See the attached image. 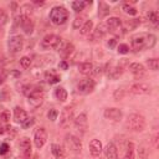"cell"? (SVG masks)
I'll return each mask as SVG.
<instances>
[{"label": "cell", "instance_id": "15", "mask_svg": "<svg viewBox=\"0 0 159 159\" xmlns=\"http://www.w3.org/2000/svg\"><path fill=\"white\" fill-rule=\"evenodd\" d=\"M129 71L133 73V76L135 78H142L145 75V67L142 63H138V62L130 63L129 65Z\"/></svg>", "mask_w": 159, "mask_h": 159}, {"label": "cell", "instance_id": "40", "mask_svg": "<svg viewBox=\"0 0 159 159\" xmlns=\"http://www.w3.org/2000/svg\"><path fill=\"white\" fill-rule=\"evenodd\" d=\"M84 24V21H83V17L82 16H78V17H76L75 20H73V29H78V27H82V25Z\"/></svg>", "mask_w": 159, "mask_h": 159}, {"label": "cell", "instance_id": "28", "mask_svg": "<svg viewBox=\"0 0 159 159\" xmlns=\"http://www.w3.org/2000/svg\"><path fill=\"white\" fill-rule=\"evenodd\" d=\"M55 97L61 101V102H65L67 99V91L63 88V87H57L55 89Z\"/></svg>", "mask_w": 159, "mask_h": 159}, {"label": "cell", "instance_id": "20", "mask_svg": "<svg viewBox=\"0 0 159 159\" xmlns=\"http://www.w3.org/2000/svg\"><path fill=\"white\" fill-rule=\"evenodd\" d=\"M14 118H15V122L22 124L29 117H27V113H26L22 108H20V107H15V108H14Z\"/></svg>", "mask_w": 159, "mask_h": 159}, {"label": "cell", "instance_id": "23", "mask_svg": "<svg viewBox=\"0 0 159 159\" xmlns=\"http://www.w3.org/2000/svg\"><path fill=\"white\" fill-rule=\"evenodd\" d=\"M123 73V68L120 66H114V67H111L109 70H107V75L111 80H117L122 76Z\"/></svg>", "mask_w": 159, "mask_h": 159}, {"label": "cell", "instance_id": "51", "mask_svg": "<svg viewBox=\"0 0 159 159\" xmlns=\"http://www.w3.org/2000/svg\"><path fill=\"white\" fill-rule=\"evenodd\" d=\"M4 133H5V129H4L2 124H0V134H4Z\"/></svg>", "mask_w": 159, "mask_h": 159}, {"label": "cell", "instance_id": "21", "mask_svg": "<svg viewBox=\"0 0 159 159\" xmlns=\"http://www.w3.org/2000/svg\"><path fill=\"white\" fill-rule=\"evenodd\" d=\"M106 26H107V29L108 30H111V31H116V30H118L120 26H122V21H120V19H118V17H109L108 20H107V22H106Z\"/></svg>", "mask_w": 159, "mask_h": 159}, {"label": "cell", "instance_id": "30", "mask_svg": "<svg viewBox=\"0 0 159 159\" xmlns=\"http://www.w3.org/2000/svg\"><path fill=\"white\" fill-rule=\"evenodd\" d=\"M107 32H108V29H107L106 24H99V25L97 26L96 31H94L93 39H94V37H102V36H104Z\"/></svg>", "mask_w": 159, "mask_h": 159}, {"label": "cell", "instance_id": "50", "mask_svg": "<svg viewBox=\"0 0 159 159\" xmlns=\"http://www.w3.org/2000/svg\"><path fill=\"white\" fill-rule=\"evenodd\" d=\"M34 4H35V5H43L45 2H43V1H36V0H35Z\"/></svg>", "mask_w": 159, "mask_h": 159}, {"label": "cell", "instance_id": "27", "mask_svg": "<svg viewBox=\"0 0 159 159\" xmlns=\"http://www.w3.org/2000/svg\"><path fill=\"white\" fill-rule=\"evenodd\" d=\"M58 51L61 52V55H62L63 58H67V57L75 51V46H73L72 43H66L63 47H60Z\"/></svg>", "mask_w": 159, "mask_h": 159}, {"label": "cell", "instance_id": "7", "mask_svg": "<svg viewBox=\"0 0 159 159\" xmlns=\"http://www.w3.org/2000/svg\"><path fill=\"white\" fill-rule=\"evenodd\" d=\"M94 86L96 83L92 78H84L77 84V92L80 94H89L94 89Z\"/></svg>", "mask_w": 159, "mask_h": 159}, {"label": "cell", "instance_id": "4", "mask_svg": "<svg viewBox=\"0 0 159 159\" xmlns=\"http://www.w3.org/2000/svg\"><path fill=\"white\" fill-rule=\"evenodd\" d=\"M29 98V104L34 108H37L42 104L43 99H45V96H43V91L41 88H32L31 93L27 96Z\"/></svg>", "mask_w": 159, "mask_h": 159}, {"label": "cell", "instance_id": "33", "mask_svg": "<svg viewBox=\"0 0 159 159\" xmlns=\"http://www.w3.org/2000/svg\"><path fill=\"white\" fill-rule=\"evenodd\" d=\"M109 14V6L107 5V4H104L103 1H101L99 2V11H98V15L101 16V17H104L106 15H108Z\"/></svg>", "mask_w": 159, "mask_h": 159}, {"label": "cell", "instance_id": "46", "mask_svg": "<svg viewBox=\"0 0 159 159\" xmlns=\"http://www.w3.org/2000/svg\"><path fill=\"white\" fill-rule=\"evenodd\" d=\"M58 67H60L61 70H67V68H68V65H67V62L63 60V61H61V62L58 63Z\"/></svg>", "mask_w": 159, "mask_h": 159}, {"label": "cell", "instance_id": "35", "mask_svg": "<svg viewBox=\"0 0 159 159\" xmlns=\"http://www.w3.org/2000/svg\"><path fill=\"white\" fill-rule=\"evenodd\" d=\"M147 66L149 67V70L157 71L158 70V66H159V61L157 58H149V60H147Z\"/></svg>", "mask_w": 159, "mask_h": 159}, {"label": "cell", "instance_id": "45", "mask_svg": "<svg viewBox=\"0 0 159 159\" xmlns=\"http://www.w3.org/2000/svg\"><path fill=\"white\" fill-rule=\"evenodd\" d=\"M0 118H1L4 122H7V120L10 119V112H9V111H2V112L0 113Z\"/></svg>", "mask_w": 159, "mask_h": 159}, {"label": "cell", "instance_id": "2", "mask_svg": "<svg viewBox=\"0 0 159 159\" xmlns=\"http://www.w3.org/2000/svg\"><path fill=\"white\" fill-rule=\"evenodd\" d=\"M145 118L142 114L138 113H132L127 117L125 119V128L130 132H142L145 128Z\"/></svg>", "mask_w": 159, "mask_h": 159}, {"label": "cell", "instance_id": "47", "mask_svg": "<svg viewBox=\"0 0 159 159\" xmlns=\"http://www.w3.org/2000/svg\"><path fill=\"white\" fill-rule=\"evenodd\" d=\"M152 142H153L154 147H158V133H155V134H154V137H153Z\"/></svg>", "mask_w": 159, "mask_h": 159}, {"label": "cell", "instance_id": "3", "mask_svg": "<svg viewBox=\"0 0 159 159\" xmlns=\"http://www.w3.org/2000/svg\"><path fill=\"white\" fill-rule=\"evenodd\" d=\"M48 16H50V20H51V22L53 25L60 26V25H63L68 20L70 14H68V10H66V7H63V6H55V7L51 9Z\"/></svg>", "mask_w": 159, "mask_h": 159}, {"label": "cell", "instance_id": "26", "mask_svg": "<svg viewBox=\"0 0 159 159\" xmlns=\"http://www.w3.org/2000/svg\"><path fill=\"white\" fill-rule=\"evenodd\" d=\"M93 65L91 62H82L78 65V71L83 75H91L93 72Z\"/></svg>", "mask_w": 159, "mask_h": 159}, {"label": "cell", "instance_id": "42", "mask_svg": "<svg viewBox=\"0 0 159 159\" xmlns=\"http://www.w3.org/2000/svg\"><path fill=\"white\" fill-rule=\"evenodd\" d=\"M34 123H35L34 118H27V119H26L21 125H22V128H24V129H27V128L32 127V125H34Z\"/></svg>", "mask_w": 159, "mask_h": 159}, {"label": "cell", "instance_id": "36", "mask_svg": "<svg viewBox=\"0 0 159 159\" xmlns=\"http://www.w3.org/2000/svg\"><path fill=\"white\" fill-rule=\"evenodd\" d=\"M11 98V93H10V91H9V88H2L1 91H0V101H9Z\"/></svg>", "mask_w": 159, "mask_h": 159}, {"label": "cell", "instance_id": "1", "mask_svg": "<svg viewBox=\"0 0 159 159\" xmlns=\"http://www.w3.org/2000/svg\"><path fill=\"white\" fill-rule=\"evenodd\" d=\"M157 39L152 34H138L132 37V47L134 51H140L143 48L154 47Z\"/></svg>", "mask_w": 159, "mask_h": 159}, {"label": "cell", "instance_id": "34", "mask_svg": "<svg viewBox=\"0 0 159 159\" xmlns=\"http://www.w3.org/2000/svg\"><path fill=\"white\" fill-rule=\"evenodd\" d=\"M147 17H148V20H149L150 22L157 24V22L159 21V12H158L157 10H152V11H149V12L147 14Z\"/></svg>", "mask_w": 159, "mask_h": 159}, {"label": "cell", "instance_id": "10", "mask_svg": "<svg viewBox=\"0 0 159 159\" xmlns=\"http://www.w3.org/2000/svg\"><path fill=\"white\" fill-rule=\"evenodd\" d=\"M42 46L43 47H51V48H60V45H61V39L57 36V35H53V34H50V35H46L42 40Z\"/></svg>", "mask_w": 159, "mask_h": 159}, {"label": "cell", "instance_id": "8", "mask_svg": "<svg viewBox=\"0 0 159 159\" xmlns=\"http://www.w3.org/2000/svg\"><path fill=\"white\" fill-rule=\"evenodd\" d=\"M22 46H24V40L20 35H14L7 41V47H9L10 52H12V53H16V52L21 51Z\"/></svg>", "mask_w": 159, "mask_h": 159}, {"label": "cell", "instance_id": "38", "mask_svg": "<svg viewBox=\"0 0 159 159\" xmlns=\"http://www.w3.org/2000/svg\"><path fill=\"white\" fill-rule=\"evenodd\" d=\"M20 65L22 68H29L30 65H31V58L29 56H24L20 58Z\"/></svg>", "mask_w": 159, "mask_h": 159}, {"label": "cell", "instance_id": "43", "mask_svg": "<svg viewBox=\"0 0 159 159\" xmlns=\"http://www.w3.org/2000/svg\"><path fill=\"white\" fill-rule=\"evenodd\" d=\"M7 71L6 70H4L2 67H0V84H2L4 82H5V80H6V77H7Z\"/></svg>", "mask_w": 159, "mask_h": 159}, {"label": "cell", "instance_id": "39", "mask_svg": "<svg viewBox=\"0 0 159 159\" xmlns=\"http://www.w3.org/2000/svg\"><path fill=\"white\" fill-rule=\"evenodd\" d=\"M57 116H58V112H57V109H55V108H51V109H48V112H47V118L50 119V120H56L57 119Z\"/></svg>", "mask_w": 159, "mask_h": 159}, {"label": "cell", "instance_id": "14", "mask_svg": "<svg viewBox=\"0 0 159 159\" xmlns=\"http://www.w3.org/2000/svg\"><path fill=\"white\" fill-rule=\"evenodd\" d=\"M20 16H21L20 26H21V29L24 30V32L27 34V35L32 34V31H34V26H35L34 20H32L30 16H22V15H20Z\"/></svg>", "mask_w": 159, "mask_h": 159}, {"label": "cell", "instance_id": "22", "mask_svg": "<svg viewBox=\"0 0 159 159\" xmlns=\"http://www.w3.org/2000/svg\"><path fill=\"white\" fill-rule=\"evenodd\" d=\"M135 158V148L133 142H127L125 143V149H124V159H134Z\"/></svg>", "mask_w": 159, "mask_h": 159}, {"label": "cell", "instance_id": "17", "mask_svg": "<svg viewBox=\"0 0 159 159\" xmlns=\"http://www.w3.org/2000/svg\"><path fill=\"white\" fill-rule=\"evenodd\" d=\"M104 155L107 159H118V148L114 143H108L104 148Z\"/></svg>", "mask_w": 159, "mask_h": 159}, {"label": "cell", "instance_id": "37", "mask_svg": "<svg viewBox=\"0 0 159 159\" xmlns=\"http://www.w3.org/2000/svg\"><path fill=\"white\" fill-rule=\"evenodd\" d=\"M124 96H125V92H124V88H123V87L117 88V89L114 91V93H113V97H114L116 101H120V99H123Z\"/></svg>", "mask_w": 159, "mask_h": 159}, {"label": "cell", "instance_id": "16", "mask_svg": "<svg viewBox=\"0 0 159 159\" xmlns=\"http://www.w3.org/2000/svg\"><path fill=\"white\" fill-rule=\"evenodd\" d=\"M19 148H20L22 155L27 159L30 157V154H31V143H30V139L26 138V137L21 138L20 142H19Z\"/></svg>", "mask_w": 159, "mask_h": 159}, {"label": "cell", "instance_id": "52", "mask_svg": "<svg viewBox=\"0 0 159 159\" xmlns=\"http://www.w3.org/2000/svg\"><path fill=\"white\" fill-rule=\"evenodd\" d=\"M0 16H4V12H2V10L0 9Z\"/></svg>", "mask_w": 159, "mask_h": 159}, {"label": "cell", "instance_id": "13", "mask_svg": "<svg viewBox=\"0 0 159 159\" xmlns=\"http://www.w3.org/2000/svg\"><path fill=\"white\" fill-rule=\"evenodd\" d=\"M132 94H148L150 93V86L147 83H134L129 87Z\"/></svg>", "mask_w": 159, "mask_h": 159}, {"label": "cell", "instance_id": "48", "mask_svg": "<svg viewBox=\"0 0 159 159\" xmlns=\"http://www.w3.org/2000/svg\"><path fill=\"white\" fill-rule=\"evenodd\" d=\"M116 43H117L116 39H111V40L108 41V46H109V47H114V46H116Z\"/></svg>", "mask_w": 159, "mask_h": 159}, {"label": "cell", "instance_id": "6", "mask_svg": "<svg viewBox=\"0 0 159 159\" xmlns=\"http://www.w3.org/2000/svg\"><path fill=\"white\" fill-rule=\"evenodd\" d=\"M72 119H73V108L71 106H66L60 114V125L62 128H66L70 125Z\"/></svg>", "mask_w": 159, "mask_h": 159}, {"label": "cell", "instance_id": "12", "mask_svg": "<svg viewBox=\"0 0 159 159\" xmlns=\"http://www.w3.org/2000/svg\"><path fill=\"white\" fill-rule=\"evenodd\" d=\"M103 114L108 120H112V122H119L123 117V113L119 108H107L104 109Z\"/></svg>", "mask_w": 159, "mask_h": 159}, {"label": "cell", "instance_id": "44", "mask_svg": "<svg viewBox=\"0 0 159 159\" xmlns=\"http://www.w3.org/2000/svg\"><path fill=\"white\" fill-rule=\"evenodd\" d=\"M9 149H10V147H9L7 143H1V144H0V155L6 154V153L9 152Z\"/></svg>", "mask_w": 159, "mask_h": 159}, {"label": "cell", "instance_id": "19", "mask_svg": "<svg viewBox=\"0 0 159 159\" xmlns=\"http://www.w3.org/2000/svg\"><path fill=\"white\" fill-rule=\"evenodd\" d=\"M45 80H46L47 83L55 84V83H58L61 81V76L55 70H50V71L45 72Z\"/></svg>", "mask_w": 159, "mask_h": 159}, {"label": "cell", "instance_id": "29", "mask_svg": "<svg viewBox=\"0 0 159 159\" xmlns=\"http://www.w3.org/2000/svg\"><path fill=\"white\" fill-rule=\"evenodd\" d=\"M92 29H93V21L92 20H87L81 27V34L82 35H89L92 32Z\"/></svg>", "mask_w": 159, "mask_h": 159}, {"label": "cell", "instance_id": "41", "mask_svg": "<svg viewBox=\"0 0 159 159\" xmlns=\"http://www.w3.org/2000/svg\"><path fill=\"white\" fill-rule=\"evenodd\" d=\"M129 52V46L125 45V43H120L118 46V53H122V55H125Z\"/></svg>", "mask_w": 159, "mask_h": 159}, {"label": "cell", "instance_id": "9", "mask_svg": "<svg viewBox=\"0 0 159 159\" xmlns=\"http://www.w3.org/2000/svg\"><path fill=\"white\" fill-rule=\"evenodd\" d=\"M73 124H75V128L81 133H86L87 128H88V120H87V116L86 113H81L78 114L75 119H73Z\"/></svg>", "mask_w": 159, "mask_h": 159}, {"label": "cell", "instance_id": "18", "mask_svg": "<svg viewBox=\"0 0 159 159\" xmlns=\"http://www.w3.org/2000/svg\"><path fill=\"white\" fill-rule=\"evenodd\" d=\"M102 143L98 140V139H92L89 142V153L93 155V157H98L101 153H102Z\"/></svg>", "mask_w": 159, "mask_h": 159}, {"label": "cell", "instance_id": "11", "mask_svg": "<svg viewBox=\"0 0 159 159\" xmlns=\"http://www.w3.org/2000/svg\"><path fill=\"white\" fill-rule=\"evenodd\" d=\"M47 140V132L45 130V128H39L35 134H34V143H35V147L36 148H42L45 145Z\"/></svg>", "mask_w": 159, "mask_h": 159}, {"label": "cell", "instance_id": "24", "mask_svg": "<svg viewBox=\"0 0 159 159\" xmlns=\"http://www.w3.org/2000/svg\"><path fill=\"white\" fill-rule=\"evenodd\" d=\"M92 1L91 0H87V1H83V0H76L72 2V9L76 11V12H80L82 11L87 5H91Z\"/></svg>", "mask_w": 159, "mask_h": 159}, {"label": "cell", "instance_id": "5", "mask_svg": "<svg viewBox=\"0 0 159 159\" xmlns=\"http://www.w3.org/2000/svg\"><path fill=\"white\" fill-rule=\"evenodd\" d=\"M65 143H66V147L72 152V153H81L82 150V143H81V139L77 138L76 135L73 134H67L66 135V139H65Z\"/></svg>", "mask_w": 159, "mask_h": 159}, {"label": "cell", "instance_id": "49", "mask_svg": "<svg viewBox=\"0 0 159 159\" xmlns=\"http://www.w3.org/2000/svg\"><path fill=\"white\" fill-rule=\"evenodd\" d=\"M11 75H12V76H15V77H20V72H17V71H12V72H11Z\"/></svg>", "mask_w": 159, "mask_h": 159}, {"label": "cell", "instance_id": "25", "mask_svg": "<svg viewBox=\"0 0 159 159\" xmlns=\"http://www.w3.org/2000/svg\"><path fill=\"white\" fill-rule=\"evenodd\" d=\"M51 152L57 159H63L65 158V149L60 144H51Z\"/></svg>", "mask_w": 159, "mask_h": 159}, {"label": "cell", "instance_id": "31", "mask_svg": "<svg viewBox=\"0 0 159 159\" xmlns=\"http://www.w3.org/2000/svg\"><path fill=\"white\" fill-rule=\"evenodd\" d=\"M138 155L140 159H148L149 158V149L147 145L144 144H140L139 148H138Z\"/></svg>", "mask_w": 159, "mask_h": 159}, {"label": "cell", "instance_id": "32", "mask_svg": "<svg viewBox=\"0 0 159 159\" xmlns=\"http://www.w3.org/2000/svg\"><path fill=\"white\" fill-rule=\"evenodd\" d=\"M122 10L124 11V14L130 15V16H134V15H137V14H138V10H137L134 6L129 5V4H124V5L122 6Z\"/></svg>", "mask_w": 159, "mask_h": 159}]
</instances>
